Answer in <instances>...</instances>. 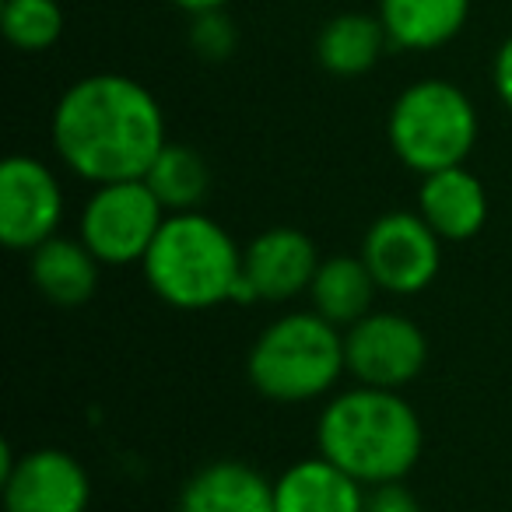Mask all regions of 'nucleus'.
<instances>
[{"label": "nucleus", "instance_id": "1", "mask_svg": "<svg viewBox=\"0 0 512 512\" xmlns=\"http://www.w3.org/2000/svg\"><path fill=\"white\" fill-rule=\"evenodd\" d=\"M165 144L162 106L127 74H88L53 109V148L95 186L144 179Z\"/></svg>", "mask_w": 512, "mask_h": 512}, {"label": "nucleus", "instance_id": "2", "mask_svg": "<svg viewBox=\"0 0 512 512\" xmlns=\"http://www.w3.org/2000/svg\"><path fill=\"white\" fill-rule=\"evenodd\" d=\"M320 456L358 484H390L421 460V421L397 390L358 386L330 400L320 414Z\"/></svg>", "mask_w": 512, "mask_h": 512}, {"label": "nucleus", "instance_id": "3", "mask_svg": "<svg viewBox=\"0 0 512 512\" xmlns=\"http://www.w3.org/2000/svg\"><path fill=\"white\" fill-rule=\"evenodd\" d=\"M151 292L176 309H211L232 302L242 253L232 235L200 211L169 214L141 260Z\"/></svg>", "mask_w": 512, "mask_h": 512}, {"label": "nucleus", "instance_id": "4", "mask_svg": "<svg viewBox=\"0 0 512 512\" xmlns=\"http://www.w3.org/2000/svg\"><path fill=\"white\" fill-rule=\"evenodd\" d=\"M344 369L341 327L320 313H292L271 323L249 351V383L278 404L323 397Z\"/></svg>", "mask_w": 512, "mask_h": 512}, {"label": "nucleus", "instance_id": "5", "mask_svg": "<svg viewBox=\"0 0 512 512\" xmlns=\"http://www.w3.org/2000/svg\"><path fill=\"white\" fill-rule=\"evenodd\" d=\"M390 144L407 169L432 172L463 165L477 144V109L449 81H414L390 109Z\"/></svg>", "mask_w": 512, "mask_h": 512}, {"label": "nucleus", "instance_id": "6", "mask_svg": "<svg viewBox=\"0 0 512 512\" xmlns=\"http://www.w3.org/2000/svg\"><path fill=\"white\" fill-rule=\"evenodd\" d=\"M165 218L169 214L162 200L151 193L144 179L95 186L81 211V242L99 256V264H137L148 256Z\"/></svg>", "mask_w": 512, "mask_h": 512}, {"label": "nucleus", "instance_id": "7", "mask_svg": "<svg viewBox=\"0 0 512 512\" xmlns=\"http://www.w3.org/2000/svg\"><path fill=\"white\" fill-rule=\"evenodd\" d=\"M439 235L421 214L390 211L369 228L362 242V260L383 292L418 295L435 281L442 264Z\"/></svg>", "mask_w": 512, "mask_h": 512}, {"label": "nucleus", "instance_id": "8", "mask_svg": "<svg viewBox=\"0 0 512 512\" xmlns=\"http://www.w3.org/2000/svg\"><path fill=\"white\" fill-rule=\"evenodd\" d=\"M348 372L362 386L400 390L421 376L428 362V341L414 320L400 313H369L344 337Z\"/></svg>", "mask_w": 512, "mask_h": 512}, {"label": "nucleus", "instance_id": "9", "mask_svg": "<svg viewBox=\"0 0 512 512\" xmlns=\"http://www.w3.org/2000/svg\"><path fill=\"white\" fill-rule=\"evenodd\" d=\"M0 484L8 512H85L92 481L85 467L64 449H32L15 456L4 446Z\"/></svg>", "mask_w": 512, "mask_h": 512}, {"label": "nucleus", "instance_id": "10", "mask_svg": "<svg viewBox=\"0 0 512 512\" xmlns=\"http://www.w3.org/2000/svg\"><path fill=\"white\" fill-rule=\"evenodd\" d=\"M64 218L60 179L39 158L11 155L0 165V242L8 249H36L57 235Z\"/></svg>", "mask_w": 512, "mask_h": 512}, {"label": "nucleus", "instance_id": "11", "mask_svg": "<svg viewBox=\"0 0 512 512\" xmlns=\"http://www.w3.org/2000/svg\"><path fill=\"white\" fill-rule=\"evenodd\" d=\"M242 271L264 302H285L313 285L316 271H320V256L306 232L278 225L249 242L242 253Z\"/></svg>", "mask_w": 512, "mask_h": 512}, {"label": "nucleus", "instance_id": "12", "mask_svg": "<svg viewBox=\"0 0 512 512\" xmlns=\"http://www.w3.org/2000/svg\"><path fill=\"white\" fill-rule=\"evenodd\" d=\"M418 214L442 242H467L488 221V193L474 172L453 165L421 179Z\"/></svg>", "mask_w": 512, "mask_h": 512}, {"label": "nucleus", "instance_id": "13", "mask_svg": "<svg viewBox=\"0 0 512 512\" xmlns=\"http://www.w3.org/2000/svg\"><path fill=\"white\" fill-rule=\"evenodd\" d=\"M179 512H278L274 484L242 460H218L186 481Z\"/></svg>", "mask_w": 512, "mask_h": 512}, {"label": "nucleus", "instance_id": "14", "mask_svg": "<svg viewBox=\"0 0 512 512\" xmlns=\"http://www.w3.org/2000/svg\"><path fill=\"white\" fill-rule=\"evenodd\" d=\"M278 512H365V491L327 456L299 460L274 481Z\"/></svg>", "mask_w": 512, "mask_h": 512}, {"label": "nucleus", "instance_id": "15", "mask_svg": "<svg viewBox=\"0 0 512 512\" xmlns=\"http://www.w3.org/2000/svg\"><path fill=\"white\" fill-rule=\"evenodd\" d=\"M470 18V0H379V22L400 50H439Z\"/></svg>", "mask_w": 512, "mask_h": 512}, {"label": "nucleus", "instance_id": "16", "mask_svg": "<svg viewBox=\"0 0 512 512\" xmlns=\"http://www.w3.org/2000/svg\"><path fill=\"white\" fill-rule=\"evenodd\" d=\"M32 281L53 306H81L99 288V256L81 239L53 235L32 249Z\"/></svg>", "mask_w": 512, "mask_h": 512}, {"label": "nucleus", "instance_id": "17", "mask_svg": "<svg viewBox=\"0 0 512 512\" xmlns=\"http://www.w3.org/2000/svg\"><path fill=\"white\" fill-rule=\"evenodd\" d=\"M386 36L379 15H362V11H344L334 15L316 36V57L320 67L334 78H358L369 74L383 57Z\"/></svg>", "mask_w": 512, "mask_h": 512}, {"label": "nucleus", "instance_id": "18", "mask_svg": "<svg viewBox=\"0 0 512 512\" xmlns=\"http://www.w3.org/2000/svg\"><path fill=\"white\" fill-rule=\"evenodd\" d=\"M376 288V278L362 256H330L320 260L309 295L323 320H330L334 327H355L362 316H369Z\"/></svg>", "mask_w": 512, "mask_h": 512}, {"label": "nucleus", "instance_id": "19", "mask_svg": "<svg viewBox=\"0 0 512 512\" xmlns=\"http://www.w3.org/2000/svg\"><path fill=\"white\" fill-rule=\"evenodd\" d=\"M144 183L162 200L165 211L179 214V211H197V204L207 197V186H211V172H207V162L193 148H186V144H165L155 162H151Z\"/></svg>", "mask_w": 512, "mask_h": 512}, {"label": "nucleus", "instance_id": "20", "mask_svg": "<svg viewBox=\"0 0 512 512\" xmlns=\"http://www.w3.org/2000/svg\"><path fill=\"white\" fill-rule=\"evenodd\" d=\"M0 25L15 50L43 53L64 36V11L57 0H4Z\"/></svg>", "mask_w": 512, "mask_h": 512}, {"label": "nucleus", "instance_id": "21", "mask_svg": "<svg viewBox=\"0 0 512 512\" xmlns=\"http://www.w3.org/2000/svg\"><path fill=\"white\" fill-rule=\"evenodd\" d=\"M190 43L204 60H228L235 53V29L221 11L193 15Z\"/></svg>", "mask_w": 512, "mask_h": 512}, {"label": "nucleus", "instance_id": "22", "mask_svg": "<svg viewBox=\"0 0 512 512\" xmlns=\"http://www.w3.org/2000/svg\"><path fill=\"white\" fill-rule=\"evenodd\" d=\"M365 512H421V502L414 498L411 488H404L400 481H390L372 488V495L365 498Z\"/></svg>", "mask_w": 512, "mask_h": 512}, {"label": "nucleus", "instance_id": "23", "mask_svg": "<svg viewBox=\"0 0 512 512\" xmlns=\"http://www.w3.org/2000/svg\"><path fill=\"white\" fill-rule=\"evenodd\" d=\"M491 81H495V92L505 106L512 109V36L498 46L495 53V67H491Z\"/></svg>", "mask_w": 512, "mask_h": 512}, {"label": "nucleus", "instance_id": "24", "mask_svg": "<svg viewBox=\"0 0 512 512\" xmlns=\"http://www.w3.org/2000/svg\"><path fill=\"white\" fill-rule=\"evenodd\" d=\"M176 8L190 11V15H207V11H221L228 0H172Z\"/></svg>", "mask_w": 512, "mask_h": 512}]
</instances>
